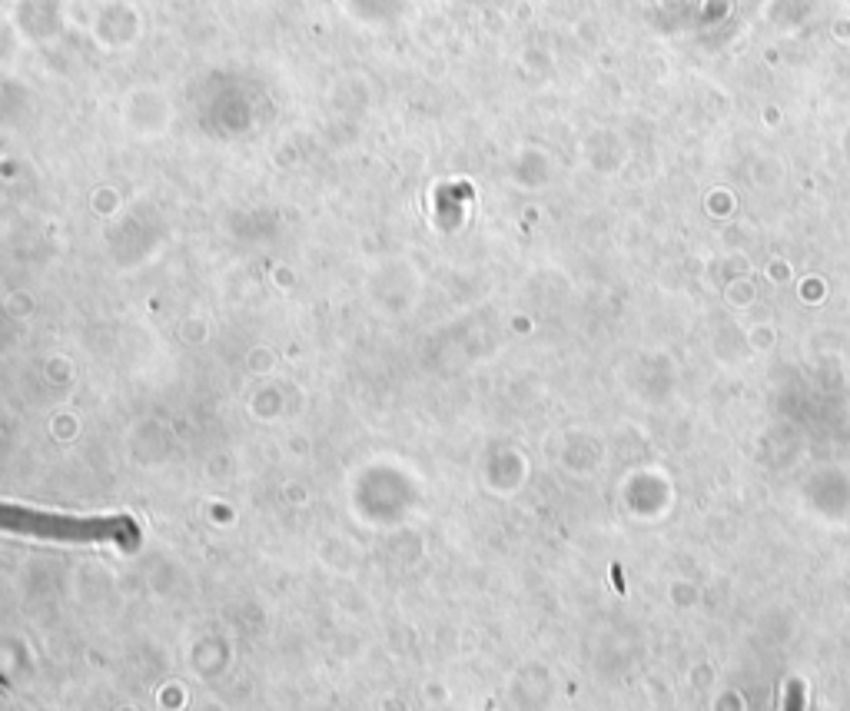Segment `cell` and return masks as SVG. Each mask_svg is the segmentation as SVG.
<instances>
[{"label": "cell", "mask_w": 850, "mask_h": 711, "mask_svg": "<svg viewBox=\"0 0 850 711\" xmlns=\"http://www.w3.org/2000/svg\"><path fill=\"white\" fill-rule=\"evenodd\" d=\"M784 711H804V682H797V678L791 685H787Z\"/></svg>", "instance_id": "obj_2"}, {"label": "cell", "mask_w": 850, "mask_h": 711, "mask_svg": "<svg viewBox=\"0 0 850 711\" xmlns=\"http://www.w3.org/2000/svg\"><path fill=\"white\" fill-rule=\"evenodd\" d=\"M0 532L27 535L40 542L117 545L123 552H133L143 539L133 515H67L20 506V502H0Z\"/></svg>", "instance_id": "obj_1"}]
</instances>
